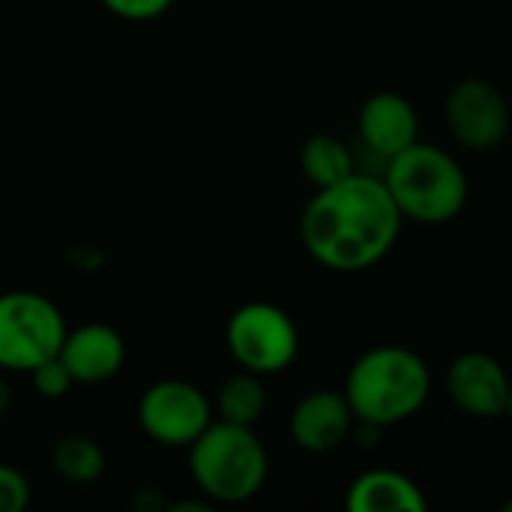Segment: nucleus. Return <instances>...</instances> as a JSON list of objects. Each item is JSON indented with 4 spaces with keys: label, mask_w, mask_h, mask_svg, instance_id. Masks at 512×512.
Returning a JSON list of instances; mask_svg holds the SVG:
<instances>
[{
    "label": "nucleus",
    "mask_w": 512,
    "mask_h": 512,
    "mask_svg": "<svg viewBox=\"0 0 512 512\" xmlns=\"http://www.w3.org/2000/svg\"><path fill=\"white\" fill-rule=\"evenodd\" d=\"M108 12L126 18V21H150L168 12L174 0H102Z\"/></svg>",
    "instance_id": "6ab92c4d"
},
{
    "label": "nucleus",
    "mask_w": 512,
    "mask_h": 512,
    "mask_svg": "<svg viewBox=\"0 0 512 512\" xmlns=\"http://www.w3.org/2000/svg\"><path fill=\"white\" fill-rule=\"evenodd\" d=\"M512 375L501 360L483 351L459 354L447 369V393L453 405L477 420L507 417Z\"/></svg>",
    "instance_id": "1a4fd4ad"
},
{
    "label": "nucleus",
    "mask_w": 512,
    "mask_h": 512,
    "mask_svg": "<svg viewBox=\"0 0 512 512\" xmlns=\"http://www.w3.org/2000/svg\"><path fill=\"white\" fill-rule=\"evenodd\" d=\"M51 462H54V471L66 483H93L105 471V453L99 450L96 441H90L84 435L60 438L51 453Z\"/></svg>",
    "instance_id": "dca6fc26"
},
{
    "label": "nucleus",
    "mask_w": 512,
    "mask_h": 512,
    "mask_svg": "<svg viewBox=\"0 0 512 512\" xmlns=\"http://www.w3.org/2000/svg\"><path fill=\"white\" fill-rule=\"evenodd\" d=\"M216 408H219V417L225 423H234V426H255L267 408V393H264V384H261V375L255 372H237L231 375L219 396H216Z\"/></svg>",
    "instance_id": "4468645a"
},
{
    "label": "nucleus",
    "mask_w": 512,
    "mask_h": 512,
    "mask_svg": "<svg viewBox=\"0 0 512 512\" xmlns=\"http://www.w3.org/2000/svg\"><path fill=\"white\" fill-rule=\"evenodd\" d=\"M402 222L384 180L354 171L315 192L300 216V240L321 267L357 273L393 252Z\"/></svg>",
    "instance_id": "f257e3e1"
},
{
    "label": "nucleus",
    "mask_w": 512,
    "mask_h": 512,
    "mask_svg": "<svg viewBox=\"0 0 512 512\" xmlns=\"http://www.w3.org/2000/svg\"><path fill=\"white\" fill-rule=\"evenodd\" d=\"M345 507L351 512H426L429 504L423 489L411 477L375 468L351 483Z\"/></svg>",
    "instance_id": "ddd939ff"
},
{
    "label": "nucleus",
    "mask_w": 512,
    "mask_h": 512,
    "mask_svg": "<svg viewBox=\"0 0 512 512\" xmlns=\"http://www.w3.org/2000/svg\"><path fill=\"white\" fill-rule=\"evenodd\" d=\"M30 375H33V387H36V393H39V396H45V399H60V396H66V393H69V387L75 384V381H72V375H69V369L60 363V357H51V360L39 363Z\"/></svg>",
    "instance_id": "f3484780"
},
{
    "label": "nucleus",
    "mask_w": 512,
    "mask_h": 512,
    "mask_svg": "<svg viewBox=\"0 0 512 512\" xmlns=\"http://www.w3.org/2000/svg\"><path fill=\"white\" fill-rule=\"evenodd\" d=\"M360 135L369 150L390 159L420 141V117L414 105L393 90L375 93L360 108Z\"/></svg>",
    "instance_id": "f8f14e48"
},
{
    "label": "nucleus",
    "mask_w": 512,
    "mask_h": 512,
    "mask_svg": "<svg viewBox=\"0 0 512 512\" xmlns=\"http://www.w3.org/2000/svg\"><path fill=\"white\" fill-rule=\"evenodd\" d=\"M504 512H512V498L507 501V504H504Z\"/></svg>",
    "instance_id": "5701e85b"
},
{
    "label": "nucleus",
    "mask_w": 512,
    "mask_h": 512,
    "mask_svg": "<svg viewBox=\"0 0 512 512\" xmlns=\"http://www.w3.org/2000/svg\"><path fill=\"white\" fill-rule=\"evenodd\" d=\"M444 120L450 135L477 153L495 150L507 141L512 114L504 93L486 78H462L444 99Z\"/></svg>",
    "instance_id": "0eeeda50"
},
{
    "label": "nucleus",
    "mask_w": 512,
    "mask_h": 512,
    "mask_svg": "<svg viewBox=\"0 0 512 512\" xmlns=\"http://www.w3.org/2000/svg\"><path fill=\"white\" fill-rule=\"evenodd\" d=\"M57 357L69 369L75 384H102L120 372L123 357H126V345L114 327L84 324V327L66 333Z\"/></svg>",
    "instance_id": "9b49d317"
},
{
    "label": "nucleus",
    "mask_w": 512,
    "mask_h": 512,
    "mask_svg": "<svg viewBox=\"0 0 512 512\" xmlns=\"http://www.w3.org/2000/svg\"><path fill=\"white\" fill-rule=\"evenodd\" d=\"M384 186L399 213L420 225L453 222L468 204V177L462 165L438 144L414 141L387 159Z\"/></svg>",
    "instance_id": "7ed1b4c3"
},
{
    "label": "nucleus",
    "mask_w": 512,
    "mask_h": 512,
    "mask_svg": "<svg viewBox=\"0 0 512 512\" xmlns=\"http://www.w3.org/2000/svg\"><path fill=\"white\" fill-rule=\"evenodd\" d=\"M231 357L255 375H276L288 369L300 351V333L288 312L273 303L240 306L225 330Z\"/></svg>",
    "instance_id": "423d86ee"
},
{
    "label": "nucleus",
    "mask_w": 512,
    "mask_h": 512,
    "mask_svg": "<svg viewBox=\"0 0 512 512\" xmlns=\"http://www.w3.org/2000/svg\"><path fill=\"white\" fill-rule=\"evenodd\" d=\"M9 405H12V393H9V384H6L3 375H0V423H3V417L9 414Z\"/></svg>",
    "instance_id": "aec40b11"
},
{
    "label": "nucleus",
    "mask_w": 512,
    "mask_h": 512,
    "mask_svg": "<svg viewBox=\"0 0 512 512\" xmlns=\"http://www.w3.org/2000/svg\"><path fill=\"white\" fill-rule=\"evenodd\" d=\"M30 504V483L21 471L0 465V512H21Z\"/></svg>",
    "instance_id": "a211bd4d"
},
{
    "label": "nucleus",
    "mask_w": 512,
    "mask_h": 512,
    "mask_svg": "<svg viewBox=\"0 0 512 512\" xmlns=\"http://www.w3.org/2000/svg\"><path fill=\"white\" fill-rule=\"evenodd\" d=\"M171 512H210V504H198V501H183V504H174L168 507Z\"/></svg>",
    "instance_id": "412c9836"
},
{
    "label": "nucleus",
    "mask_w": 512,
    "mask_h": 512,
    "mask_svg": "<svg viewBox=\"0 0 512 512\" xmlns=\"http://www.w3.org/2000/svg\"><path fill=\"white\" fill-rule=\"evenodd\" d=\"M66 339L60 309L36 291L0 294V369L33 372Z\"/></svg>",
    "instance_id": "39448f33"
},
{
    "label": "nucleus",
    "mask_w": 512,
    "mask_h": 512,
    "mask_svg": "<svg viewBox=\"0 0 512 512\" xmlns=\"http://www.w3.org/2000/svg\"><path fill=\"white\" fill-rule=\"evenodd\" d=\"M357 417L336 390H312L291 411V438L306 453H330L345 444Z\"/></svg>",
    "instance_id": "9d476101"
},
{
    "label": "nucleus",
    "mask_w": 512,
    "mask_h": 512,
    "mask_svg": "<svg viewBox=\"0 0 512 512\" xmlns=\"http://www.w3.org/2000/svg\"><path fill=\"white\" fill-rule=\"evenodd\" d=\"M198 489L213 504H243L264 489L267 450L249 426L210 423L189 456Z\"/></svg>",
    "instance_id": "20e7f679"
},
{
    "label": "nucleus",
    "mask_w": 512,
    "mask_h": 512,
    "mask_svg": "<svg viewBox=\"0 0 512 512\" xmlns=\"http://www.w3.org/2000/svg\"><path fill=\"white\" fill-rule=\"evenodd\" d=\"M432 393L426 360L405 345H378L354 360L345 378V399L366 426H396L411 420Z\"/></svg>",
    "instance_id": "f03ea898"
},
{
    "label": "nucleus",
    "mask_w": 512,
    "mask_h": 512,
    "mask_svg": "<svg viewBox=\"0 0 512 512\" xmlns=\"http://www.w3.org/2000/svg\"><path fill=\"white\" fill-rule=\"evenodd\" d=\"M210 414L207 396L186 381H159L138 405L141 429L162 447H192L210 426Z\"/></svg>",
    "instance_id": "6e6552de"
},
{
    "label": "nucleus",
    "mask_w": 512,
    "mask_h": 512,
    "mask_svg": "<svg viewBox=\"0 0 512 512\" xmlns=\"http://www.w3.org/2000/svg\"><path fill=\"white\" fill-rule=\"evenodd\" d=\"M507 417L512 420V387H510V408H507Z\"/></svg>",
    "instance_id": "4be33fe9"
},
{
    "label": "nucleus",
    "mask_w": 512,
    "mask_h": 512,
    "mask_svg": "<svg viewBox=\"0 0 512 512\" xmlns=\"http://www.w3.org/2000/svg\"><path fill=\"white\" fill-rule=\"evenodd\" d=\"M300 165L309 183H315V189L333 186L354 174V159L348 147L333 135H312L300 150Z\"/></svg>",
    "instance_id": "2eb2a0df"
}]
</instances>
